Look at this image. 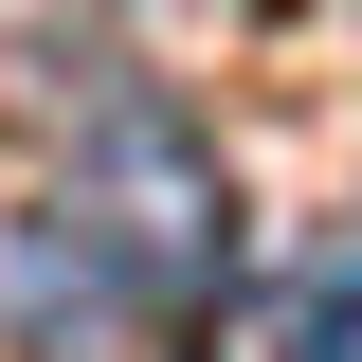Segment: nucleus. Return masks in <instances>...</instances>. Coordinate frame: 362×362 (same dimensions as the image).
Masks as SVG:
<instances>
[{"label": "nucleus", "instance_id": "f257e3e1", "mask_svg": "<svg viewBox=\"0 0 362 362\" xmlns=\"http://www.w3.org/2000/svg\"><path fill=\"white\" fill-rule=\"evenodd\" d=\"M73 218L127 254L145 308H218V272H235V181H218V145L181 127L163 90H90V127H73Z\"/></svg>", "mask_w": 362, "mask_h": 362}, {"label": "nucleus", "instance_id": "f03ea898", "mask_svg": "<svg viewBox=\"0 0 362 362\" xmlns=\"http://www.w3.org/2000/svg\"><path fill=\"white\" fill-rule=\"evenodd\" d=\"M127 254H109V235L73 218V199H37V218L0 235V326H18V362H109L127 344Z\"/></svg>", "mask_w": 362, "mask_h": 362}, {"label": "nucleus", "instance_id": "7ed1b4c3", "mask_svg": "<svg viewBox=\"0 0 362 362\" xmlns=\"http://www.w3.org/2000/svg\"><path fill=\"white\" fill-rule=\"evenodd\" d=\"M272 362H362V254H308L272 290Z\"/></svg>", "mask_w": 362, "mask_h": 362}]
</instances>
